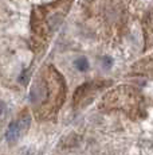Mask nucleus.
<instances>
[{
	"label": "nucleus",
	"mask_w": 153,
	"mask_h": 155,
	"mask_svg": "<svg viewBox=\"0 0 153 155\" xmlns=\"http://www.w3.org/2000/svg\"><path fill=\"white\" fill-rule=\"evenodd\" d=\"M66 96L64 80L52 66L39 71L31 88L32 111L39 120H50L61 109Z\"/></svg>",
	"instance_id": "obj_1"
},
{
	"label": "nucleus",
	"mask_w": 153,
	"mask_h": 155,
	"mask_svg": "<svg viewBox=\"0 0 153 155\" xmlns=\"http://www.w3.org/2000/svg\"><path fill=\"white\" fill-rule=\"evenodd\" d=\"M99 109L109 111H123L129 117L137 119L145 115L144 100L141 93L132 86H118L114 91L105 94L99 103Z\"/></svg>",
	"instance_id": "obj_2"
},
{
	"label": "nucleus",
	"mask_w": 153,
	"mask_h": 155,
	"mask_svg": "<svg viewBox=\"0 0 153 155\" xmlns=\"http://www.w3.org/2000/svg\"><path fill=\"white\" fill-rule=\"evenodd\" d=\"M31 124V116L27 109H23L19 113V116L8 126V130L5 132V139L8 143H16L28 131Z\"/></svg>",
	"instance_id": "obj_3"
},
{
	"label": "nucleus",
	"mask_w": 153,
	"mask_h": 155,
	"mask_svg": "<svg viewBox=\"0 0 153 155\" xmlns=\"http://www.w3.org/2000/svg\"><path fill=\"white\" fill-rule=\"evenodd\" d=\"M108 84H110L109 81H93V82H86V84L81 85L74 93V105L76 108L83 107L86 104H89L95 94L98 93L101 89H104Z\"/></svg>",
	"instance_id": "obj_4"
},
{
	"label": "nucleus",
	"mask_w": 153,
	"mask_h": 155,
	"mask_svg": "<svg viewBox=\"0 0 153 155\" xmlns=\"http://www.w3.org/2000/svg\"><path fill=\"white\" fill-rule=\"evenodd\" d=\"M75 68L81 71H85L89 69V62H87V59L85 57H81V58H78L75 61Z\"/></svg>",
	"instance_id": "obj_5"
},
{
	"label": "nucleus",
	"mask_w": 153,
	"mask_h": 155,
	"mask_svg": "<svg viewBox=\"0 0 153 155\" xmlns=\"http://www.w3.org/2000/svg\"><path fill=\"white\" fill-rule=\"evenodd\" d=\"M102 65H104L105 69H109V68H111V65H113V59H111L110 57H104V58H102Z\"/></svg>",
	"instance_id": "obj_6"
}]
</instances>
